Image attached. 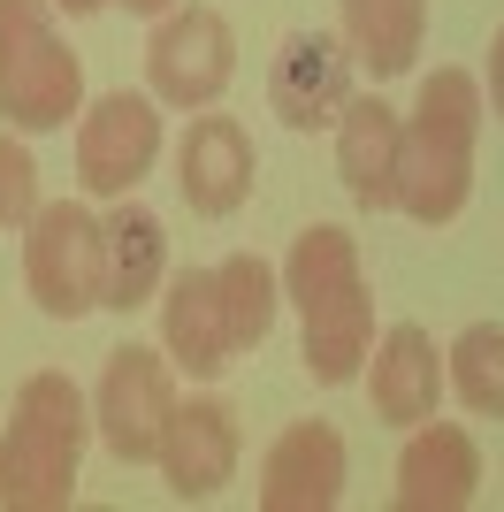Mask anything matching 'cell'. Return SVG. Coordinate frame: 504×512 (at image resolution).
Returning <instances> with one entry per match:
<instances>
[{"mask_svg":"<svg viewBox=\"0 0 504 512\" xmlns=\"http://www.w3.org/2000/svg\"><path fill=\"white\" fill-rule=\"evenodd\" d=\"M168 283V230L161 214L138 207V192L115 199V214H107V314H138V306L161 299Z\"/></svg>","mask_w":504,"mask_h":512,"instance_id":"16","label":"cell"},{"mask_svg":"<svg viewBox=\"0 0 504 512\" xmlns=\"http://www.w3.org/2000/svg\"><path fill=\"white\" fill-rule=\"evenodd\" d=\"M237 77V31L222 8H199V0H176L168 16H153V39H146V92L161 107H184V115H199V107H214L222 92H230Z\"/></svg>","mask_w":504,"mask_h":512,"instance_id":"5","label":"cell"},{"mask_svg":"<svg viewBox=\"0 0 504 512\" xmlns=\"http://www.w3.org/2000/svg\"><path fill=\"white\" fill-rule=\"evenodd\" d=\"M443 398V352L420 321H390L367 352V406L382 428H420Z\"/></svg>","mask_w":504,"mask_h":512,"instance_id":"14","label":"cell"},{"mask_svg":"<svg viewBox=\"0 0 504 512\" xmlns=\"http://www.w3.org/2000/svg\"><path fill=\"white\" fill-rule=\"evenodd\" d=\"M214 276H222V306H230V344L260 352L275 329V306H283V268H268L260 253H230Z\"/></svg>","mask_w":504,"mask_h":512,"instance_id":"21","label":"cell"},{"mask_svg":"<svg viewBox=\"0 0 504 512\" xmlns=\"http://www.w3.org/2000/svg\"><path fill=\"white\" fill-rule=\"evenodd\" d=\"M482 100H489V115L504 123V23H497V46H489V69H482Z\"/></svg>","mask_w":504,"mask_h":512,"instance_id":"23","label":"cell"},{"mask_svg":"<svg viewBox=\"0 0 504 512\" xmlns=\"http://www.w3.org/2000/svg\"><path fill=\"white\" fill-rule=\"evenodd\" d=\"M237 459H245V436H237V413L214 398V390H191V398H176V413H168V436H161V482L168 497H184V505H199V497H214L222 482L237 474Z\"/></svg>","mask_w":504,"mask_h":512,"instance_id":"10","label":"cell"},{"mask_svg":"<svg viewBox=\"0 0 504 512\" xmlns=\"http://www.w3.org/2000/svg\"><path fill=\"white\" fill-rule=\"evenodd\" d=\"M344 474H352L344 436L329 421H291L260 451V505L268 512H329L344 497Z\"/></svg>","mask_w":504,"mask_h":512,"instance_id":"13","label":"cell"},{"mask_svg":"<svg viewBox=\"0 0 504 512\" xmlns=\"http://www.w3.org/2000/svg\"><path fill=\"white\" fill-rule=\"evenodd\" d=\"M161 161V100L153 92H100L77 115V184L92 199H130Z\"/></svg>","mask_w":504,"mask_h":512,"instance_id":"7","label":"cell"},{"mask_svg":"<svg viewBox=\"0 0 504 512\" xmlns=\"http://www.w3.org/2000/svg\"><path fill=\"white\" fill-rule=\"evenodd\" d=\"M107 8H130V16H168L176 0H107Z\"/></svg>","mask_w":504,"mask_h":512,"instance_id":"24","label":"cell"},{"mask_svg":"<svg viewBox=\"0 0 504 512\" xmlns=\"http://www.w3.org/2000/svg\"><path fill=\"white\" fill-rule=\"evenodd\" d=\"M54 8H62V16H100L107 0H54Z\"/></svg>","mask_w":504,"mask_h":512,"instance_id":"25","label":"cell"},{"mask_svg":"<svg viewBox=\"0 0 504 512\" xmlns=\"http://www.w3.org/2000/svg\"><path fill=\"white\" fill-rule=\"evenodd\" d=\"M84 436H92V398L62 367L23 375L0 436V512H62L77 497Z\"/></svg>","mask_w":504,"mask_h":512,"instance_id":"2","label":"cell"},{"mask_svg":"<svg viewBox=\"0 0 504 512\" xmlns=\"http://www.w3.org/2000/svg\"><path fill=\"white\" fill-rule=\"evenodd\" d=\"M489 100L474 69H428L420 100L405 115V153H398V214H413L420 230L459 222L466 192H474V146H482Z\"/></svg>","mask_w":504,"mask_h":512,"instance_id":"1","label":"cell"},{"mask_svg":"<svg viewBox=\"0 0 504 512\" xmlns=\"http://www.w3.org/2000/svg\"><path fill=\"white\" fill-rule=\"evenodd\" d=\"M39 161L23 146V130H0V230H31L39 214Z\"/></svg>","mask_w":504,"mask_h":512,"instance_id":"22","label":"cell"},{"mask_svg":"<svg viewBox=\"0 0 504 512\" xmlns=\"http://www.w3.org/2000/svg\"><path fill=\"white\" fill-rule=\"evenodd\" d=\"M344 8V46L367 77H405L428 39V0H336Z\"/></svg>","mask_w":504,"mask_h":512,"instance_id":"18","label":"cell"},{"mask_svg":"<svg viewBox=\"0 0 504 512\" xmlns=\"http://www.w3.org/2000/svg\"><path fill=\"white\" fill-rule=\"evenodd\" d=\"M54 16V0H0V115L23 138L69 130L84 115V62Z\"/></svg>","mask_w":504,"mask_h":512,"instance_id":"3","label":"cell"},{"mask_svg":"<svg viewBox=\"0 0 504 512\" xmlns=\"http://www.w3.org/2000/svg\"><path fill=\"white\" fill-rule=\"evenodd\" d=\"M252 176H260V153H252L245 123L199 107L184 123V138H176V192H184V207L207 214V222H230L252 199Z\"/></svg>","mask_w":504,"mask_h":512,"instance_id":"9","label":"cell"},{"mask_svg":"<svg viewBox=\"0 0 504 512\" xmlns=\"http://www.w3.org/2000/svg\"><path fill=\"white\" fill-rule=\"evenodd\" d=\"M298 329H306V375L314 383H359L367 375V352H375V299H367V276L344 283V291H329V299H314L306 314H298Z\"/></svg>","mask_w":504,"mask_h":512,"instance_id":"17","label":"cell"},{"mask_svg":"<svg viewBox=\"0 0 504 512\" xmlns=\"http://www.w3.org/2000/svg\"><path fill=\"white\" fill-rule=\"evenodd\" d=\"M344 283H359V237L336 230V222L298 230L291 237V260H283V299L306 314L314 299H329V291H344Z\"/></svg>","mask_w":504,"mask_h":512,"instance_id":"19","label":"cell"},{"mask_svg":"<svg viewBox=\"0 0 504 512\" xmlns=\"http://www.w3.org/2000/svg\"><path fill=\"white\" fill-rule=\"evenodd\" d=\"M153 306H161V352L184 367L191 383H214V375L237 360L230 306H222V276H214V268H168Z\"/></svg>","mask_w":504,"mask_h":512,"instance_id":"11","label":"cell"},{"mask_svg":"<svg viewBox=\"0 0 504 512\" xmlns=\"http://www.w3.org/2000/svg\"><path fill=\"white\" fill-rule=\"evenodd\" d=\"M23 283H31L39 314L84 321L107 299V214L77 207V199L39 207L23 230Z\"/></svg>","mask_w":504,"mask_h":512,"instance_id":"4","label":"cell"},{"mask_svg":"<svg viewBox=\"0 0 504 512\" xmlns=\"http://www.w3.org/2000/svg\"><path fill=\"white\" fill-rule=\"evenodd\" d=\"M398 153H405V115L382 92H352L336 115V176L367 214L398 207Z\"/></svg>","mask_w":504,"mask_h":512,"instance_id":"15","label":"cell"},{"mask_svg":"<svg viewBox=\"0 0 504 512\" xmlns=\"http://www.w3.org/2000/svg\"><path fill=\"white\" fill-rule=\"evenodd\" d=\"M352 77L359 62L344 46V31H291L268 62V107L291 130H336L344 100H352Z\"/></svg>","mask_w":504,"mask_h":512,"instance_id":"8","label":"cell"},{"mask_svg":"<svg viewBox=\"0 0 504 512\" xmlns=\"http://www.w3.org/2000/svg\"><path fill=\"white\" fill-rule=\"evenodd\" d=\"M482 497V444L459 421H428L405 428L398 451V505L405 512H466Z\"/></svg>","mask_w":504,"mask_h":512,"instance_id":"12","label":"cell"},{"mask_svg":"<svg viewBox=\"0 0 504 512\" xmlns=\"http://www.w3.org/2000/svg\"><path fill=\"white\" fill-rule=\"evenodd\" d=\"M443 390H459L466 413L504 421V321H466L443 352Z\"/></svg>","mask_w":504,"mask_h":512,"instance_id":"20","label":"cell"},{"mask_svg":"<svg viewBox=\"0 0 504 512\" xmlns=\"http://www.w3.org/2000/svg\"><path fill=\"white\" fill-rule=\"evenodd\" d=\"M168 413H176L168 352H153V344H115L107 367H100V390H92V436H100L123 467H146V459H161Z\"/></svg>","mask_w":504,"mask_h":512,"instance_id":"6","label":"cell"}]
</instances>
